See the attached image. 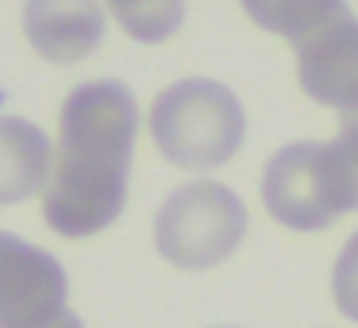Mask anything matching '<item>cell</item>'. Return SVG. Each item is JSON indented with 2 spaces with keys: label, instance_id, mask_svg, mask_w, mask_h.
<instances>
[{
  "label": "cell",
  "instance_id": "cell-1",
  "mask_svg": "<svg viewBox=\"0 0 358 328\" xmlns=\"http://www.w3.org/2000/svg\"><path fill=\"white\" fill-rule=\"evenodd\" d=\"M139 104L116 78L81 81L58 109V143L43 220L66 240H85L120 220L127 205Z\"/></svg>",
  "mask_w": 358,
  "mask_h": 328
},
{
  "label": "cell",
  "instance_id": "cell-2",
  "mask_svg": "<svg viewBox=\"0 0 358 328\" xmlns=\"http://www.w3.org/2000/svg\"><path fill=\"white\" fill-rule=\"evenodd\" d=\"M147 128L166 163L181 170H216L239 155L247 112L224 81L181 78L150 101Z\"/></svg>",
  "mask_w": 358,
  "mask_h": 328
},
{
  "label": "cell",
  "instance_id": "cell-3",
  "mask_svg": "<svg viewBox=\"0 0 358 328\" xmlns=\"http://www.w3.org/2000/svg\"><path fill=\"white\" fill-rule=\"evenodd\" d=\"M247 235V205L231 186L193 178L170 189L155 212V247L178 271H212Z\"/></svg>",
  "mask_w": 358,
  "mask_h": 328
},
{
  "label": "cell",
  "instance_id": "cell-4",
  "mask_svg": "<svg viewBox=\"0 0 358 328\" xmlns=\"http://www.w3.org/2000/svg\"><path fill=\"white\" fill-rule=\"evenodd\" d=\"M262 205L281 228L324 232L347 212L327 143H285L262 170Z\"/></svg>",
  "mask_w": 358,
  "mask_h": 328
},
{
  "label": "cell",
  "instance_id": "cell-5",
  "mask_svg": "<svg viewBox=\"0 0 358 328\" xmlns=\"http://www.w3.org/2000/svg\"><path fill=\"white\" fill-rule=\"evenodd\" d=\"M70 278L50 251L0 232V328H47L66 313Z\"/></svg>",
  "mask_w": 358,
  "mask_h": 328
},
{
  "label": "cell",
  "instance_id": "cell-6",
  "mask_svg": "<svg viewBox=\"0 0 358 328\" xmlns=\"http://www.w3.org/2000/svg\"><path fill=\"white\" fill-rule=\"evenodd\" d=\"M296 50V81L324 109L355 112L358 109V16L343 12L339 20L304 39Z\"/></svg>",
  "mask_w": 358,
  "mask_h": 328
},
{
  "label": "cell",
  "instance_id": "cell-7",
  "mask_svg": "<svg viewBox=\"0 0 358 328\" xmlns=\"http://www.w3.org/2000/svg\"><path fill=\"white\" fill-rule=\"evenodd\" d=\"M24 35L55 66L85 62L104 39V0H24Z\"/></svg>",
  "mask_w": 358,
  "mask_h": 328
},
{
  "label": "cell",
  "instance_id": "cell-8",
  "mask_svg": "<svg viewBox=\"0 0 358 328\" xmlns=\"http://www.w3.org/2000/svg\"><path fill=\"white\" fill-rule=\"evenodd\" d=\"M55 166L50 135L24 116H0V205L43 193Z\"/></svg>",
  "mask_w": 358,
  "mask_h": 328
},
{
  "label": "cell",
  "instance_id": "cell-9",
  "mask_svg": "<svg viewBox=\"0 0 358 328\" xmlns=\"http://www.w3.org/2000/svg\"><path fill=\"white\" fill-rule=\"evenodd\" d=\"M239 4L247 20H255L262 32L289 39L293 47H301L347 12V0H239Z\"/></svg>",
  "mask_w": 358,
  "mask_h": 328
},
{
  "label": "cell",
  "instance_id": "cell-10",
  "mask_svg": "<svg viewBox=\"0 0 358 328\" xmlns=\"http://www.w3.org/2000/svg\"><path fill=\"white\" fill-rule=\"evenodd\" d=\"M135 43H166L185 24V0H104Z\"/></svg>",
  "mask_w": 358,
  "mask_h": 328
},
{
  "label": "cell",
  "instance_id": "cell-11",
  "mask_svg": "<svg viewBox=\"0 0 358 328\" xmlns=\"http://www.w3.org/2000/svg\"><path fill=\"white\" fill-rule=\"evenodd\" d=\"M327 155H331L335 178L343 189V205L347 212L358 209V109L339 116V135L327 139Z\"/></svg>",
  "mask_w": 358,
  "mask_h": 328
},
{
  "label": "cell",
  "instance_id": "cell-12",
  "mask_svg": "<svg viewBox=\"0 0 358 328\" xmlns=\"http://www.w3.org/2000/svg\"><path fill=\"white\" fill-rule=\"evenodd\" d=\"M331 297L335 309L358 324V232L339 247V259L331 266Z\"/></svg>",
  "mask_w": 358,
  "mask_h": 328
},
{
  "label": "cell",
  "instance_id": "cell-13",
  "mask_svg": "<svg viewBox=\"0 0 358 328\" xmlns=\"http://www.w3.org/2000/svg\"><path fill=\"white\" fill-rule=\"evenodd\" d=\"M47 328H85V324H81V317H73V313H70V309H66V313H62V317H58V320H55V324H47Z\"/></svg>",
  "mask_w": 358,
  "mask_h": 328
},
{
  "label": "cell",
  "instance_id": "cell-14",
  "mask_svg": "<svg viewBox=\"0 0 358 328\" xmlns=\"http://www.w3.org/2000/svg\"><path fill=\"white\" fill-rule=\"evenodd\" d=\"M224 328H231V324H224Z\"/></svg>",
  "mask_w": 358,
  "mask_h": 328
}]
</instances>
